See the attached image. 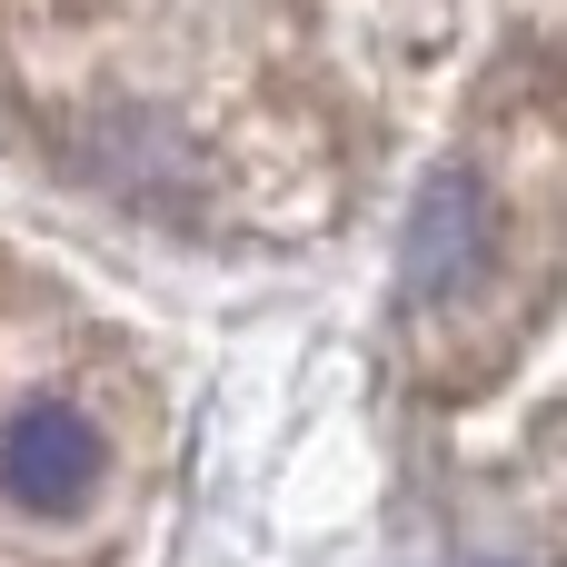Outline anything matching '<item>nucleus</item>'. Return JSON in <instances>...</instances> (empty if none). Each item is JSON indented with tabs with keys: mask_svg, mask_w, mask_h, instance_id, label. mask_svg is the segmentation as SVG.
Masks as SVG:
<instances>
[{
	"mask_svg": "<svg viewBox=\"0 0 567 567\" xmlns=\"http://www.w3.org/2000/svg\"><path fill=\"white\" fill-rule=\"evenodd\" d=\"M90 478H100V439H90L80 409H20V419L0 429V488H10L20 508L60 518V508L90 498Z\"/></svg>",
	"mask_w": 567,
	"mask_h": 567,
	"instance_id": "1",
	"label": "nucleus"
},
{
	"mask_svg": "<svg viewBox=\"0 0 567 567\" xmlns=\"http://www.w3.org/2000/svg\"><path fill=\"white\" fill-rule=\"evenodd\" d=\"M478 259H488V199H478L468 169H439L409 199V289L419 299H449Z\"/></svg>",
	"mask_w": 567,
	"mask_h": 567,
	"instance_id": "2",
	"label": "nucleus"
}]
</instances>
